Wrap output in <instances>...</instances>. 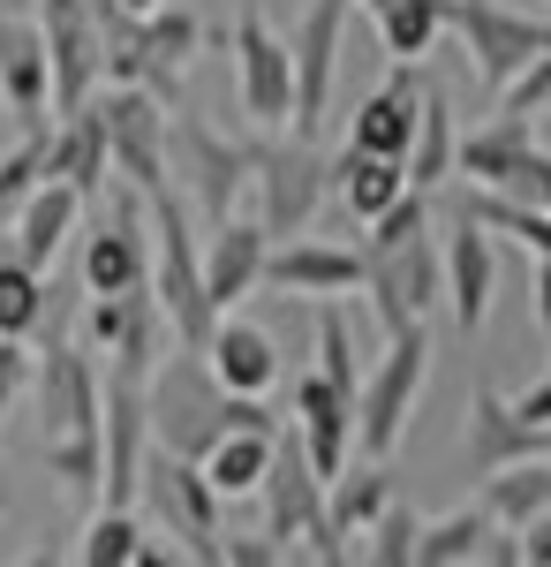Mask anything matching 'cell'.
I'll return each instance as SVG.
<instances>
[{
    "label": "cell",
    "mask_w": 551,
    "mask_h": 567,
    "mask_svg": "<svg viewBox=\"0 0 551 567\" xmlns=\"http://www.w3.org/2000/svg\"><path fill=\"white\" fill-rule=\"evenodd\" d=\"M227 432H280V416L264 409V393H227L212 355L174 341V355L152 371V446L205 462Z\"/></svg>",
    "instance_id": "1"
},
{
    "label": "cell",
    "mask_w": 551,
    "mask_h": 567,
    "mask_svg": "<svg viewBox=\"0 0 551 567\" xmlns=\"http://www.w3.org/2000/svg\"><path fill=\"white\" fill-rule=\"evenodd\" d=\"M152 296L167 303L181 349H212L227 310H219L212 288H205V250H197V235H189V213H181L174 182L152 189Z\"/></svg>",
    "instance_id": "2"
},
{
    "label": "cell",
    "mask_w": 551,
    "mask_h": 567,
    "mask_svg": "<svg viewBox=\"0 0 551 567\" xmlns=\"http://www.w3.org/2000/svg\"><path fill=\"white\" fill-rule=\"evenodd\" d=\"M257 159H250V189H257V219L272 227V243L288 235H310V219L333 189V159L318 152V136H295V130H272V136H250Z\"/></svg>",
    "instance_id": "3"
},
{
    "label": "cell",
    "mask_w": 551,
    "mask_h": 567,
    "mask_svg": "<svg viewBox=\"0 0 551 567\" xmlns=\"http://www.w3.org/2000/svg\"><path fill=\"white\" fill-rule=\"evenodd\" d=\"M257 492H264V537L288 545V560H295L302 545H310V560H347V545H340V529H333V507H325V477L310 470L302 439H280V454H272V470H264Z\"/></svg>",
    "instance_id": "4"
},
{
    "label": "cell",
    "mask_w": 551,
    "mask_h": 567,
    "mask_svg": "<svg viewBox=\"0 0 551 567\" xmlns=\"http://www.w3.org/2000/svg\"><path fill=\"white\" fill-rule=\"evenodd\" d=\"M363 296L378 310L385 341L408 333V326H424L430 310L446 303V250L430 243V227L385 243V250H363Z\"/></svg>",
    "instance_id": "5"
},
{
    "label": "cell",
    "mask_w": 551,
    "mask_h": 567,
    "mask_svg": "<svg viewBox=\"0 0 551 567\" xmlns=\"http://www.w3.org/2000/svg\"><path fill=\"white\" fill-rule=\"evenodd\" d=\"M167 159H174V175H181V189H189V205L212 219L235 213V197H242V182H250V159H257V144L250 136H219L197 106H174V122H167Z\"/></svg>",
    "instance_id": "6"
},
{
    "label": "cell",
    "mask_w": 551,
    "mask_h": 567,
    "mask_svg": "<svg viewBox=\"0 0 551 567\" xmlns=\"http://www.w3.org/2000/svg\"><path fill=\"white\" fill-rule=\"evenodd\" d=\"M424 379H430V341H424V326H408V333L385 341L378 371L363 379V409H355V446H363V454L393 462V446H401L408 416H416Z\"/></svg>",
    "instance_id": "7"
},
{
    "label": "cell",
    "mask_w": 551,
    "mask_h": 567,
    "mask_svg": "<svg viewBox=\"0 0 551 567\" xmlns=\"http://www.w3.org/2000/svg\"><path fill=\"white\" fill-rule=\"evenodd\" d=\"M446 31L461 39L468 69H476V84H484V99H507V84L537 61V45H544L551 23L513 16V8H499V0H446Z\"/></svg>",
    "instance_id": "8"
},
{
    "label": "cell",
    "mask_w": 551,
    "mask_h": 567,
    "mask_svg": "<svg viewBox=\"0 0 551 567\" xmlns=\"http://www.w3.org/2000/svg\"><path fill=\"white\" fill-rule=\"evenodd\" d=\"M159 523L189 545V560H219V484L205 477V462L174 454V446H152L144 454V492H136Z\"/></svg>",
    "instance_id": "9"
},
{
    "label": "cell",
    "mask_w": 551,
    "mask_h": 567,
    "mask_svg": "<svg viewBox=\"0 0 551 567\" xmlns=\"http://www.w3.org/2000/svg\"><path fill=\"white\" fill-rule=\"evenodd\" d=\"M235 99L250 130H295V45L264 16L235 23Z\"/></svg>",
    "instance_id": "10"
},
{
    "label": "cell",
    "mask_w": 551,
    "mask_h": 567,
    "mask_svg": "<svg viewBox=\"0 0 551 567\" xmlns=\"http://www.w3.org/2000/svg\"><path fill=\"white\" fill-rule=\"evenodd\" d=\"M98 114H106V136H114V175L136 182L144 197H152V189H167V182H174V159H167L174 106H167V99H159V91H144V84H106Z\"/></svg>",
    "instance_id": "11"
},
{
    "label": "cell",
    "mask_w": 551,
    "mask_h": 567,
    "mask_svg": "<svg viewBox=\"0 0 551 567\" xmlns=\"http://www.w3.org/2000/svg\"><path fill=\"white\" fill-rule=\"evenodd\" d=\"M0 99H8V122L23 136L53 130V53H45V23H31L8 0H0Z\"/></svg>",
    "instance_id": "12"
},
{
    "label": "cell",
    "mask_w": 551,
    "mask_h": 567,
    "mask_svg": "<svg viewBox=\"0 0 551 567\" xmlns=\"http://www.w3.org/2000/svg\"><path fill=\"white\" fill-rule=\"evenodd\" d=\"M144 213H152V197L122 182V197H114V213L98 235H84V288L91 296H128V288H152V235H144Z\"/></svg>",
    "instance_id": "13"
},
{
    "label": "cell",
    "mask_w": 551,
    "mask_h": 567,
    "mask_svg": "<svg viewBox=\"0 0 551 567\" xmlns=\"http://www.w3.org/2000/svg\"><path fill=\"white\" fill-rule=\"evenodd\" d=\"M347 8L355 0H310L295 23V136H318L325 99H333V69H340V39H347Z\"/></svg>",
    "instance_id": "14"
},
{
    "label": "cell",
    "mask_w": 551,
    "mask_h": 567,
    "mask_svg": "<svg viewBox=\"0 0 551 567\" xmlns=\"http://www.w3.org/2000/svg\"><path fill=\"white\" fill-rule=\"evenodd\" d=\"M264 288H272V296H295V303L355 296V288H363V250H340V243H318V235H288V243H272V258H264Z\"/></svg>",
    "instance_id": "15"
},
{
    "label": "cell",
    "mask_w": 551,
    "mask_h": 567,
    "mask_svg": "<svg viewBox=\"0 0 551 567\" xmlns=\"http://www.w3.org/2000/svg\"><path fill=\"white\" fill-rule=\"evenodd\" d=\"M31 393H39L45 439H61V432H98V416H106V379H98V363H91L84 349H69V341H53V349L39 355V379H31Z\"/></svg>",
    "instance_id": "16"
},
{
    "label": "cell",
    "mask_w": 551,
    "mask_h": 567,
    "mask_svg": "<svg viewBox=\"0 0 551 567\" xmlns=\"http://www.w3.org/2000/svg\"><path fill=\"white\" fill-rule=\"evenodd\" d=\"M424 84H430L424 61H393V76L347 114V144L355 152H378V159H408L416 122H424Z\"/></svg>",
    "instance_id": "17"
},
{
    "label": "cell",
    "mask_w": 551,
    "mask_h": 567,
    "mask_svg": "<svg viewBox=\"0 0 551 567\" xmlns=\"http://www.w3.org/2000/svg\"><path fill=\"white\" fill-rule=\"evenodd\" d=\"M355 393L333 386L325 371H302L295 379V439H302V454H310V470L333 484L347 462H355Z\"/></svg>",
    "instance_id": "18"
},
{
    "label": "cell",
    "mask_w": 551,
    "mask_h": 567,
    "mask_svg": "<svg viewBox=\"0 0 551 567\" xmlns=\"http://www.w3.org/2000/svg\"><path fill=\"white\" fill-rule=\"evenodd\" d=\"M491 280H499L491 227L454 205V219H446V303H454V326H461L468 341H476L484 318H491Z\"/></svg>",
    "instance_id": "19"
},
{
    "label": "cell",
    "mask_w": 551,
    "mask_h": 567,
    "mask_svg": "<svg viewBox=\"0 0 551 567\" xmlns=\"http://www.w3.org/2000/svg\"><path fill=\"white\" fill-rule=\"evenodd\" d=\"M537 454H551V424H529L513 401H499V393L476 379V393H468V470L476 477H499V470L537 462Z\"/></svg>",
    "instance_id": "20"
},
{
    "label": "cell",
    "mask_w": 551,
    "mask_h": 567,
    "mask_svg": "<svg viewBox=\"0 0 551 567\" xmlns=\"http://www.w3.org/2000/svg\"><path fill=\"white\" fill-rule=\"evenodd\" d=\"M264 258H272V227L264 219H219L212 235H205V288H212L219 310H235L242 296L264 288Z\"/></svg>",
    "instance_id": "21"
},
{
    "label": "cell",
    "mask_w": 551,
    "mask_h": 567,
    "mask_svg": "<svg viewBox=\"0 0 551 567\" xmlns=\"http://www.w3.org/2000/svg\"><path fill=\"white\" fill-rule=\"evenodd\" d=\"M45 175L76 182L84 197H98V189H106V175H114V136H106V114H98V99L53 122V136H45Z\"/></svg>",
    "instance_id": "22"
},
{
    "label": "cell",
    "mask_w": 551,
    "mask_h": 567,
    "mask_svg": "<svg viewBox=\"0 0 551 567\" xmlns=\"http://www.w3.org/2000/svg\"><path fill=\"white\" fill-rule=\"evenodd\" d=\"M468 560H513V529L484 499L424 523V545H416V567H468Z\"/></svg>",
    "instance_id": "23"
},
{
    "label": "cell",
    "mask_w": 551,
    "mask_h": 567,
    "mask_svg": "<svg viewBox=\"0 0 551 567\" xmlns=\"http://www.w3.org/2000/svg\"><path fill=\"white\" fill-rule=\"evenodd\" d=\"M205 355H212V371H219L227 393H272L280 371H288V363H280V341H272L264 326H250V318H235V310L219 318V333H212Z\"/></svg>",
    "instance_id": "24"
},
{
    "label": "cell",
    "mask_w": 551,
    "mask_h": 567,
    "mask_svg": "<svg viewBox=\"0 0 551 567\" xmlns=\"http://www.w3.org/2000/svg\"><path fill=\"white\" fill-rule=\"evenodd\" d=\"M91 197L84 189H76V182H61V175H45L39 189H31V205H23V213H15V258L23 265H53L61 258V243H69V235H76V213H84Z\"/></svg>",
    "instance_id": "25"
},
{
    "label": "cell",
    "mask_w": 551,
    "mask_h": 567,
    "mask_svg": "<svg viewBox=\"0 0 551 567\" xmlns=\"http://www.w3.org/2000/svg\"><path fill=\"white\" fill-rule=\"evenodd\" d=\"M197 45H205V23L159 0L144 16V91H159L167 106H181V69L197 61Z\"/></svg>",
    "instance_id": "26"
},
{
    "label": "cell",
    "mask_w": 551,
    "mask_h": 567,
    "mask_svg": "<svg viewBox=\"0 0 551 567\" xmlns=\"http://www.w3.org/2000/svg\"><path fill=\"white\" fill-rule=\"evenodd\" d=\"M537 152V130H529V114H491L484 130H468L461 136V182H476V189H507L513 167Z\"/></svg>",
    "instance_id": "27"
},
{
    "label": "cell",
    "mask_w": 551,
    "mask_h": 567,
    "mask_svg": "<svg viewBox=\"0 0 551 567\" xmlns=\"http://www.w3.org/2000/svg\"><path fill=\"white\" fill-rule=\"evenodd\" d=\"M333 189H340V205L371 227V219L393 213L416 182H408V159H378V152H355V144H347V152L333 159Z\"/></svg>",
    "instance_id": "28"
},
{
    "label": "cell",
    "mask_w": 551,
    "mask_h": 567,
    "mask_svg": "<svg viewBox=\"0 0 551 567\" xmlns=\"http://www.w3.org/2000/svg\"><path fill=\"white\" fill-rule=\"evenodd\" d=\"M385 499H393V470H385L378 454L347 462V470H340V477L325 484V507H333L340 545H347V537H371V523L385 515Z\"/></svg>",
    "instance_id": "29"
},
{
    "label": "cell",
    "mask_w": 551,
    "mask_h": 567,
    "mask_svg": "<svg viewBox=\"0 0 551 567\" xmlns=\"http://www.w3.org/2000/svg\"><path fill=\"white\" fill-rule=\"evenodd\" d=\"M461 175V130H454V106H446V91L424 84V122H416V144H408V182L416 189H438V182Z\"/></svg>",
    "instance_id": "30"
},
{
    "label": "cell",
    "mask_w": 551,
    "mask_h": 567,
    "mask_svg": "<svg viewBox=\"0 0 551 567\" xmlns=\"http://www.w3.org/2000/svg\"><path fill=\"white\" fill-rule=\"evenodd\" d=\"M363 8H371L393 61H424L430 45L446 39V0H363Z\"/></svg>",
    "instance_id": "31"
},
{
    "label": "cell",
    "mask_w": 551,
    "mask_h": 567,
    "mask_svg": "<svg viewBox=\"0 0 551 567\" xmlns=\"http://www.w3.org/2000/svg\"><path fill=\"white\" fill-rule=\"evenodd\" d=\"M272 454H280V432H227L212 454H205V477L219 484V499H242V492L264 484Z\"/></svg>",
    "instance_id": "32"
},
{
    "label": "cell",
    "mask_w": 551,
    "mask_h": 567,
    "mask_svg": "<svg viewBox=\"0 0 551 567\" xmlns=\"http://www.w3.org/2000/svg\"><path fill=\"white\" fill-rule=\"evenodd\" d=\"M45 310H53L45 272L8 250V258H0V333H8V341H31V333H45Z\"/></svg>",
    "instance_id": "33"
},
{
    "label": "cell",
    "mask_w": 551,
    "mask_h": 567,
    "mask_svg": "<svg viewBox=\"0 0 551 567\" xmlns=\"http://www.w3.org/2000/svg\"><path fill=\"white\" fill-rule=\"evenodd\" d=\"M484 507H491L507 529L537 523V515L551 507V454H537V462H513V470H499V477H484Z\"/></svg>",
    "instance_id": "34"
},
{
    "label": "cell",
    "mask_w": 551,
    "mask_h": 567,
    "mask_svg": "<svg viewBox=\"0 0 551 567\" xmlns=\"http://www.w3.org/2000/svg\"><path fill=\"white\" fill-rule=\"evenodd\" d=\"M45 477L61 484V492H76V499H98V492H106V439L98 432L45 439Z\"/></svg>",
    "instance_id": "35"
},
{
    "label": "cell",
    "mask_w": 551,
    "mask_h": 567,
    "mask_svg": "<svg viewBox=\"0 0 551 567\" xmlns=\"http://www.w3.org/2000/svg\"><path fill=\"white\" fill-rule=\"evenodd\" d=\"M136 553H144V529H136L128 507H98L84 523V537H76V560L84 567H136Z\"/></svg>",
    "instance_id": "36"
},
{
    "label": "cell",
    "mask_w": 551,
    "mask_h": 567,
    "mask_svg": "<svg viewBox=\"0 0 551 567\" xmlns=\"http://www.w3.org/2000/svg\"><path fill=\"white\" fill-rule=\"evenodd\" d=\"M45 136L53 130H31L15 152H0V227H15V213L31 205V189L45 182Z\"/></svg>",
    "instance_id": "37"
},
{
    "label": "cell",
    "mask_w": 551,
    "mask_h": 567,
    "mask_svg": "<svg viewBox=\"0 0 551 567\" xmlns=\"http://www.w3.org/2000/svg\"><path fill=\"white\" fill-rule=\"evenodd\" d=\"M416 545H424V523H416V507L408 499H385V515L371 523V560L378 567H416Z\"/></svg>",
    "instance_id": "38"
},
{
    "label": "cell",
    "mask_w": 551,
    "mask_h": 567,
    "mask_svg": "<svg viewBox=\"0 0 551 567\" xmlns=\"http://www.w3.org/2000/svg\"><path fill=\"white\" fill-rule=\"evenodd\" d=\"M318 371L363 401V363H355V333H347V318H340V310L318 318Z\"/></svg>",
    "instance_id": "39"
},
{
    "label": "cell",
    "mask_w": 551,
    "mask_h": 567,
    "mask_svg": "<svg viewBox=\"0 0 551 567\" xmlns=\"http://www.w3.org/2000/svg\"><path fill=\"white\" fill-rule=\"evenodd\" d=\"M499 106H507V114H537V106H551V31H544V45H537V61L507 84Z\"/></svg>",
    "instance_id": "40"
},
{
    "label": "cell",
    "mask_w": 551,
    "mask_h": 567,
    "mask_svg": "<svg viewBox=\"0 0 551 567\" xmlns=\"http://www.w3.org/2000/svg\"><path fill=\"white\" fill-rule=\"evenodd\" d=\"M31 379H39V355L23 349V341H8V333H0V416L31 393Z\"/></svg>",
    "instance_id": "41"
},
{
    "label": "cell",
    "mask_w": 551,
    "mask_h": 567,
    "mask_svg": "<svg viewBox=\"0 0 551 567\" xmlns=\"http://www.w3.org/2000/svg\"><path fill=\"white\" fill-rule=\"evenodd\" d=\"M288 560V545H272V537H219V567H272Z\"/></svg>",
    "instance_id": "42"
},
{
    "label": "cell",
    "mask_w": 551,
    "mask_h": 567,
    "mask_svg": "<svg viewBox=\"0 0 551 567\" xmlns=\"http://www.w3.org/2000/svg\"><path fill=\"white\" fill-rule=\"evenodd\" d=\"M513 560H521V567H551V507L537 515V523L513 529Z\"/></svg>",
    "instance_id": "43"
},
{
    "label": "cell",
    "mask_w": 551,
    "mask_h": 567,
    "mask_svg": "<svg viewBox=\"0 0 551 567\" xmlns=\"http://www.w3.org/2000/svg\"><path fill=\"white\" fill-rule=\"evenodd\" d=\"M513 409H521L529 424H551V371H544V379H537V386H529V393H521Z\"/></svg>",
    "instance_id": "44"
},
{
    "label": "cell",
    "mask_w": 551,
    "mask_h": 567,
    "mask_svg": "<svg viewBox=\"0 0 551 567\" xmlns=\"http://www.w3.org/2000/svg\"><path fill=\"white\" fill-rule=\"evenodd\" d=\"M537 333H551V258H537Z\"/></svg>",
    "instance_id": "45"
},
{
    "label": "cell",
    "mask_w": 551,
    "mask_h": 567,
    "mask_svg": "<svg viewBox=\"0 0 551 567\" xmlns=\"http://www.w3.org/2000/svg\"><path fill=\"white\" fill-rule=\"evenodd\" d=\"M122 8H136V16H152V8H159V0H122Z\"/></svg>",
    "instance_id": "46"
},
{
    "label": "cell",
    "mask_w": 551,
    "mask_h": 567,
    "mask_svg": "<svg viewBox=\"0 0 551 567\" xmlns=\"http://www.w3.org/2000/svg\"><path fill=\"white\" fill-rule=\"evenodd\" d=\"M8 8H23V16H31V8H39V0H8Z\"/></svg>",
    "instance_id": "47"
},
{
    "label": "cell",
    "mask_w": 551,
    "mask_h": 567,
    "mask_svg": "<svg viewBox=\"0 0 551 567\" xmlns=\"http://www.w3.org/2000/svg\"><path fill=\"white\" fill-rule=\"evenodd\" d=\"M0 507H8V484H0Z\"/></svg>",
    "instance_id": "48"
}]
</instances>
